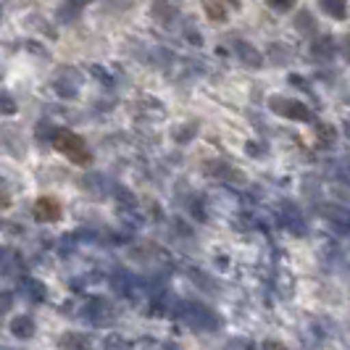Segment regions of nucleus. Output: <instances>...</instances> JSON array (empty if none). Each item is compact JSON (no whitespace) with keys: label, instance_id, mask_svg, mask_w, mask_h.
Listing matches in <instances>:
<instances>
[{"label":"nucleus","instance_id":"nucleus-1","mask_svg":"<svg viewBox=\"0 0 350 350\" xmlns=\"http://www.w3.org/2000/svg\"><path fill=\"white\" fill-rule=\"evenodd\" d=\"M53 148H55L58 153H64V156L69 158L71 163H77V166H90V163H92V153L88 150L85 140H82L79 135L69 132V129H58V132H55Z\"/></svg>","mask_w":350,"mask_h":350},{"label":"nucleus","instance_id":"nucleus-2","mask_svg":"<svg viewBox=\"0 0 350 350\" xmlns=\"http://www.w3.org/2000/svg\"><path fill=\"white\" fill-rule=\"evenodd\" d=\"M271 111L280 113L284 119H293V122H314V113L300 103V100H290V98H271Z\"/></svg>","mask_w":350,"mask_h":350},{"label":"nucleus","instance_id":"nucleus-3","mask_svg":"<svg viewBox=\"0 0 350 350\" xmlns=\"http://www.w3.org/2000/svg\"><path fill=\"white\" fill-rule=\"evenodd\" d=\"M182 319H185L187 327H193L198 332H211V329L219 327V319L211 314L208 308H203V306H187L182 311Z\"/></svg>","mask_w":350,"mask_h":350},{"label":"nucleus","instance_id":"nucleus-4","mask_svg":"<svg viewBox=\"0 0 350 350\" xmlns=\"http://www.w3.org/2000/svg\"><path fill=\"white\" fill-rule=\"evenodd\" d=\"M32 213H35L37 221H42V224H51V221H58L61 219V203L55 200V198H37L35 200V208H32Z\"/></svg>","mask_w":350,"mask_h":350},{"label":"nucleus","instance_id":"nucleus-5","mask_svg":"<svg viewBox=\"0 0 350 350\" xmlns=\"http://www.w3.org/2000/svg\"><path fill=\"white\" fill-rule=\"evenodd\" d=\"M234 51H237V55H240V61L245 64V66H250V69H261L263 66V55L250 42H245V40H237L234 42Z\"/></svg>","mask_w":350,"mask_h":350},{"label":"nucleus","instance_id":"nucleus-6","mask_svg":"<svg viewBox=\"0 0 350 350\" xmlns=\"http://www.w3.org/2000/svg\"><path fill=\"white\" fill-rule=\"evenodd\" d=\"M85 316H88L92 324H111V319H113V314H111V306L105 303V300H90L88 311H85Z\"/></svg>","mask_w":350,"mask_h":350},{"label":"nucleus","instance_id":"nucleus-7","mask_svg":"<svg viewBox=\"0 0 350 350\" xmlns=\"http://www.w3.org/2000/svg\"><path fill=\"white\" fill-rule=\"evenodd\" d=\"M179 14V0H153V16L163 24H172Z\"/></svg>","mask_w":350,"mask_h":350},{"label":"nucleus","instance_id":"nucleus-8","mask_svg":"<svg viewBox=\"0 0 350 350\" xmlns=\"http://www.w3.org/2000/svg\"><path fill=\"white\" fill-rule=\"evenodd\" d=\"M311 55H314L316 61H329L334 55V40L329 35H321L316 37L314 42H311Z\"/></svg>","mask_w":350,"mask_h":350},{"label":"nucleus","instance_id":"nucleus-9","mask_svg":"<svg viewBox=\"0 0 350 350\" xmlns=\"http://www.w3.org/2000/svg\"><path fill=\"white\" fill-rule=\"evenodd\" d=\"M11 332L16 334V337H21V340H29V337L35 334V319L27 314L16 316V319L11 321Z\"/></svg>","mask_w":350,"mask_h":350},{"label":"nucleus","instance_id":"nucleus-10","mask_svg":"<svg viewBox=\"0 0 350 350\" xmlns=\"http://www.w3.org/2000/svg\"><path fill=\"white\" fill-rule=\"evenodd\" d=\"M319 5H321V11H324L327 16H332V18L348 16V5H345V0H319Z\"/></svg>","mask_w":350,"mask_h":350},{"label":"nucleus","instance_id":"nucleus-11","mask_svg":"<svg viewBox=\"0 0 350 350\" xmlns=\"http://www.w3.org/2000/svg\"><path fill=\"white\" fill-rule=\"evenodd\" d=\"M203 8L213 21H224L227 18V3L224 0H203Z\"/></svg>","mask_w":350,"mask_h":350},{"label":"nucleus","instance_id":"nucleus-12","mask_svg":"<svg viewBox=\"0 0 350 350\" xmlns=\"http://www.w3.org/2000/svg\"><path fill=\"white\" fill-rule=\"evenodd\" d=\"M55 92H58L61 98H74V95H77V79H66V71H64V77L58 74V82H55Z\"/></svg>","mask_w":350,"mask_h":350},{"label":"nucleus","instance_id":"nucleus-13","mask_svg":"<svg viewBox=\"0 0 350 350\" xmlns=\"http://www.w3.org/2000/svg\"><path fill=\"white\" fill-rule=\"evenodd\" d=\"M79 8H82L79 3H74V0H69L66 5H61V8H58V18L69 24V21H74V18H77V14H79Z\"/></svg>","mask_w":350,"mask_h":350},{"label":"nucleus","instance_id":"nucleus-14","mask_svg":"<svg viewBox=\"0 0 350 350\" xmlns=\"http://www.w3.org/2000/svg\"><path fill=\"white\" fill-rule=\"evenodd\" d=\"M55 132H58V129H55V126H53V124L48 122V119H45V122L37 124V129H35V135H37V140H40V142H45V140H51V142H53V137H55Z\"/></svg>","mask_w":350,"mask_h":350},{"label":"nucleus","instance_id":"nucleus-15","mask_svg":"<svg viewBox=\"0 0 350 350\" xmlns=\"http://www.w3.org/2000/svg\"><path fill=\"white\" fill-rule=\"evenodd\" d=\"M58 345H61V348H82V345H88V337L69 332V334H64V337H61V342H58Z\"/></svg>","mask_w":350,"mask_h":350},{"label":"nucleus","instance_id":"nucleus-16","mask_svg":"<svg viewBox=\"0 0 350 350\" xmlns=\"http://www.w3.org/2000/svg\"><path fill=\"white\" fill-rule=\"evenodd\" d=\"M0 113H5V116H14L16 113V100L8 92H0Z\"/></svg>","mask_w":350,"mask_h":350},{"label":"nucleus","instance_id":"nucleus-17","mask_svg":"<svg viewBox=\"0 0 350 350\" xmlns=\"http://www.w3.org/2000/svg\"><path fill=\"white\" fill-rule=\"evenodd\" d=\"M295 27H298L300 32H314V18L308 11H300L298 18H295Z\"/></svg>","mask_w":350,"mask_h":350},{"label":"nucleus","instance_id":"nucleus-18","mask_svg":"<svg viewBox=\"0 0 350 350\" xmlns=\"http://www.w3.org/2000/svg\"><path fill=\"white\" fill-rule=\"evenodd\" d=\"M195 132H198V124H190V129L187 126H179V129H174V140L176 142H187V140H193L195 137Z\"/></svg>","mask_w":350,"mask_h":350},{"label":"nucleus","instance_id":"nucleus-19","mask_svg":"<svg viewBox=\"0 0 350 350\" xmlns=\"http://www.w3.org/2000/svg\"><path fill=\"white\" fill-rule=\"evenodd\" d=\"M90 71H92V74H95V77L103 82L105 88H113V79H111V74H108L105 69H100V66H90Z\"/></svg>","mask_w":350,"mask_h":350},{"label":"nucleus","instance_id":"nucleus-20","mask_svg":"<svg viewBox=\"0 0 350 350\" xmlns=\"http://www.w3.org/2000/svg\"><path fill=\"white\" fill-rule=\"evenodd\" d=\"M27 287H29V295H32V300L45 298V287H42L40 282H27Z\"/></svg>","mask_w":350,"mask_h":350},{"label":"nucleus","instance_id":"nucleus-21","mask_svg":"<svg viewBox=\"0 0 350 350\" xmlns=\"http://www.w3.org/2000/svg\"><path fill=\"white\" fill-rule=\"evenodd\" d=\"M266 3H269L274 11H290V8H293L298 0H266Z\"/></svg>","mask_w":350,"mask_h":350},{"label":"nucleus","instance_id":"nucleus-22","mask_svg":"<svg viewBox=\"0 0 350 350\" xmlns=\"http://www.w3.org/2000/svg\"><path fill=\"white\" fill-rule=\"evenodd\" d=\"M340 51H342V55H345V61L350 64V35L342 37V42H340Z\"/></svg>","mask_w":350,"mask_h":350},{"label":"nucleus","instance_id":"nucleus-23","mask_svg":"<svg viewBox=\"0 0 350 350\" xmlns=\"http://www.w3.org/2000/svg\"><path fill=\"white\" fill-rule=\"evenodd\" d=\"M8 206H11V200H8V195H5V193H0V211H3V208H8Z\"/></svg>","mask_w":350,"mask_h":350},{"label":"nucleus","instance_id":"nucleus-24","mask_svg":"<svg viewBox=\"0 0 350 350\" xmlns=\"http://www.w3.org/2000/svg\"><path fill=\"white\" fill-rule=\"evenodd\" d=\"M245 150H247V153H253V156H258V153H261V148H258V145H253V142H247Z\"/></svg>","mask_w":350,"mask_h":350},{"label":"nucleus","instance_id":"nucleus-25","mask_svg":"<svg viewBox=\"0 0 350 350\" xmlns=\"http://www.w3.org/2000/svg\"><path fill=\"white\" fill-rule=\"evenodd\" d=\"M135 345H137V348H153L156 342H153V340H140V342H135Z\"/></svg>","mask_w":350,"mask_h":350},{"label":"nucleus","instance_id":"nucleus-26","mask_svg":"<svg viewBox=\"0 0 350 350\" xmlns=\"http://www.w3.org/2000/svg\"><path fill=\"white\" fill-rule=\"evenodd\" d=\"M229 8H240V0H224Z\"/></svg>","mask_w":350,"mask_h":350},{"label":"nucleus","instance_id":"nucleus-27","mask_svg":"<svg viewBox=\"0 0 350 350\" xmlns=\"http://www.w3.org/2000/svg\"><path fill=\"white\" fill-rule=\"evenodd\" d=\"M74 3H79V5H88V3H92V0H74Z\"/></svg>","mask_w":350,"mask_h":350}]
</instances>
